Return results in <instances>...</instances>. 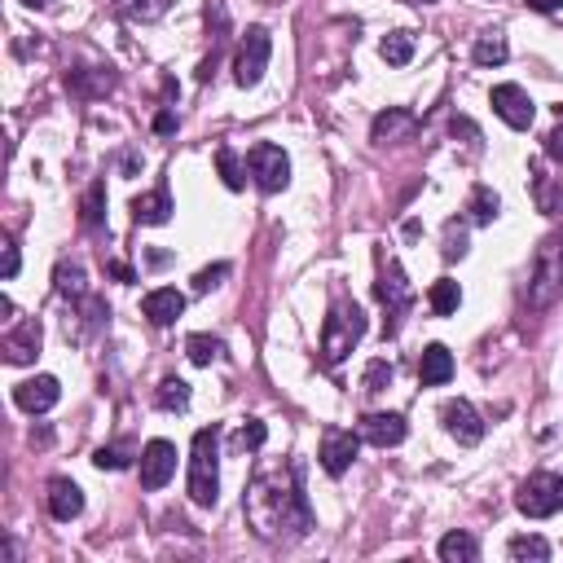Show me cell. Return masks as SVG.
Instances as JSON below:
<instances>
[{"label": "cell", "mask_w": 563, "mask_h": 563, "mask_svg": "<svg viewBox=\"0 0 563 563\" xmlns=\"http://www.w3.org/2000/svg\"><path fill=\"white\" fill-rule=\"evenodd\" d=\"M49 511H53V520H75V515L84 511V493H80V484L75 480H53L49 484Z\"/></svg>", "instance_id": "cell-20"}, {"label": "cell", "mask_w": 563, "mask_h": 563, "mask_svg": "<svg viewBox=\"0 0 563 563\" xmlns=\"http://www.w3.org/2000/svg\"><path fill=\"white\" fill-rule=\"evenodd\" d=\"M388 383H392V366H388V361H370V370H366V392L379 396L383 388H388Z\"/></svg>", "instance_id": "cell-34"}, {"label": "cell", "mask_w": 563, "mask_h": 563, "mask_svg": "<svg viewBox=\"0 0 563 563\" xmlns=\"http://www.w3.org/2000/svg\"><path fill=\"white\" fill-rule=\"evenodd\" d=\"M216 168H220V181H225L229 190H242V185H247V176H242L238 154L229 150V146H220V150H216Z\"/></svg>", "instance_id": "cell-29"}, {"label": "cell", "mask_w": 563, "mask_h": 563, "mask_svg": "<svg viewBox=\"0 0 563 563\" xmlns=\"http://www.w3.org/2000/svg\"><path fill=\"white\" fill-rule=\"evenodd\" d=\"M374 295H379V304L388 308V322H383V335H396V326H401L405 308H410V300H414L410 282H405V273H401V264H396V260H388V264L379 269Z\"/></svg>", "instance_id": "cell-8"}, {"label": "cell", "mask_w": 563, "mask_h": 563, "mask_svg": "<svg viewBox=\"0 0 563 563\" xmlns=\"http://www.w3.org/2000/svg\"><path fill=\"white\" fill-rule=\"evenodd\" d=\"M154 128H159V132H172V128H176V115H172V110H163V115L154 119Z\"/></svg>", "instance_id": "cell-39"}, {"label": "cell", "mask_w": 563, "mask_h": 563, "mask_svg": "<svg viewBox=\"0 0 563 563\" xmlns=\"http://www.w3.org/2000/svg\"><path fill=\"white\" fill-rule=\"evenodd\" d=\"M93 467H97V471H124V467H128V449L102 445V449L93 454Z\"/></svg>", "instance_id": "cell-32"}, {"label": "cell", "mask_w": 563, "mask_h": 563, "mask_svg": "<svg viewBox=\"0 0 563 563\" xmlns=\"http://www.w3.org/2000/svg\"><path fill=\"white\" fill-rule=\"evenodd\" d=\"M528 9H537V14H555V9H563V0H528Z\"/></svg>", "instance_id": "cell-38"}, {"label": "cell", "mask_w": 563, "mask_h": 563, "mask_svg": "<svg viewBox=\"0 0 563 563\" xmlns=\"http://www.w3.org/2000/svg\"><path fill=\"white\" fill-rule=\"evenodd\" d=\"M498 194L489 190V185H476V190H471V220H476V225H493V216H498Z\"/></svg>", "instance_id": "cell-25"}, {"label": "cell", "mask_w": 563, "mask_h": 563, "mask_svg": "<svg viewBox=\"0 0 563 563\" xmlns=\"http://www.w3.org/2000/svg\"><path fill=\"white\" fill-rule=\"evenodd\" d=\"M141 313H146L154 326H172L176 317L185 313V295L176 291V286H159V291H150L146 300H141Z\"/></svg>", "instance_id": "cell-15"}, {"label": "cell", "mask_w": 563, "mask_h": 563, "mask_svg": "<svg viewBox=\"0 0 563 563\" xmlns=\"http://www.w3.org/2000/svg\"><path fill=\"white\" fill-rule=\"evenodd\" d=\"M436 555L445 563H476L480 546H476V537H471V533H445V537H440V546H436Z\"/></svg>", "instance_id": "cell-21"}, {"label": "cell", "mask_w": 563, "mask_h": 563, "mask_svg": "<svg viewBox=\"0 0 563 563\" xmlns=\"http://www.w3.org/2000/svg\"><path fill=\"white\" fill-rule=\"evenodd\" d=\"M18 264H22V256H18V242L9 238V242H5V269H0V273H5V282H9V278H18Z\"/></svg>", "instance_id": "cell-37"}, {"label": "cell", "mask_w": 563, "mask_h": 563, "mask_svg": "<svg viewBox=\"0 0 563 563\" xmlns=\"http://www.w3.org/2000/svg\"><path fill=\"white\" fill-rule=\"evenodd\" d=\"M247 172L256 176V185L264 194H278L291 185V159H286V150L273 146V141H256V146L247 150Z\"/></svg>", "instance_id": "cell-7"}, {"label": "cell", "mask_w": 563, "mask_h": 563, "mask_svg": "<svg viewBox=\"0 0 563 563\" xmlns=\"http://www.w3.org/2000/svg\"><path fill=\"white\" fill-rule=\"evenodd\" d=\"M563 295V238L550 234L542 247H537V260H533V273H528V286H524V304L528 308H550Z\"/></svg>", "instance_id": "cell-4"}, {"label": "cell", "mask_w": 563, "mask_h": 563, "mask_svg": "<svg viewBox=\"0 0 563 563\" xmlns=\"http://www.w3.org/2000/svg\"><path fill=\"white\" fill-rule=\"evenodd\" d=\"M132 220L137 225H168L172 220V198H168V185H159V190L132 198Z\"/></svg>", "instance_id": "cell-19"}, {"label": "cell", "mask_w": 563, "mask_h": 563, "mask_svg": "<svg viewBox=\"0 0 563 563\" xmlns=\"http://www.w3.org/2000/svg\"><path fill=\"white\" fill-rule=\"evenodd\" d=\"M414 5H432V0H414Z\"/></svg>", "instance_id": "cell-42"}, {"label": "cell", "mask_w": 563, "mask_h": 563, "mask_svg": "<svg viewBox=\"0 0 563 563\" xmlns=\"http://www.w3.org/2000/svg\"><path fill=\"white\" fill-rule=\"evenodd\" d=\"M467 256V229L458 225V220H449L445 229V260H462Z\"/></svg>", "instance_id": "cell-33"}, {"label": "cell", "mask_w": 563, "mask_h": 563, "mask_svg": "<svg viewBox=\"0 0 563 563\" xmlns=\"http://www.w3.org/2000/svg\"><path fill=\"white\" fill-rule=\"evenodd\" d=\"M379 58L388 62V66H405V62L414 58V36H410V31H392V36H383Z\"/></svg>", "instance_id": "cell-24"}, {"label": "cell", "mask_w": 563, "mask_h": 563, "mask_svg": "<svg viewBox=\"0 0 563 563\" xmlns=\"http://www.w3.org/2000/svg\"><path fill=\"white\" fill-rule=\"evenodd\" d=\"M154 401H159V410H185V405H190V383L185 379H163Z\"/></svg>", "instance_id": "cell-27"}, {"label": "cell", "mask_w": 563, "mask_h": 563, "mask_svg": "<svg viewBox=\"0 0 563 563\" xmlns=\"http://www.w3.org/2000/svg\"><path fill=\"white\" fill-rule=\"evenodd\" d=\"M440 423H445V432L458 440V445H480L484 440V423L480 414L471 410V401H445L440 405Z\"/></svg>", "instance_id": "cell-12"}, {"label": "cell", "mask_w": 563, "mask_h": 563, "mask_svg": "<svg viewBox=\"0 0 563 563\" xmlns=\"http://www.w3.org/2000/svg\"><path fill=\"white\" fill-rule=\"evenodd\" d=\"M22 5H36V9H40V5H44V0H22Z\"/></svg>", "instance_id": "cell-41"}, {"label": "cell", "mask_w": 563, "mask_h": 563, "mask_svg": "<svg viewBox=\"0 0 563 563\" xmlns=\"http://www.w3.org/2000/svg\"><path fill=\"white\" fill-rule=\"evenodd\" d=\"M489 102H493V110H498L502 124H511L515 132H524L528 124H533V115H537V110H533V97H528L520 84H498Z\"/></svg>", "instance_id": "cell-10"}, {"label": "cell", "mask_w": 563, "mask_h": 563, "mask_svg": "<svg viewBox=\"0 0 563 563\" xmlns=\"http://www.w3.org/2000/svg\"><path fill=\"white\" fill-rule=\"evenodd\" d=\"M361 335H366V313H361V304L348 300V295H335V304H330V313L322 322V361L326 366H339V361L361 344Z\"/></svg>", "instance_id": "cell-3"}, {"label": "cell", "mask_w": 563, "mask_h": 563, "mask_svg": "<svg viewBox=\"0 0 563 563\" xmlns=\"http://www.w3.org/2000/svg\"><path fill=\"white\" fill-rule=\"evenodd\" d=\"M506 555H511L515 563H524V559L546 563V559H550V546L542 542V537H511V546H506Z\"/></svg>", "instance_id": "cell-28"}, {"label": "cell", "mask_w": 563, "mask_h": 563, "mask_svg": "<svg viewBox=\"0 0 563 563\" xmlns=\"http://www.w3.org/2000/svg\"><path fill=\"white\" fill-rule=\"evenodd\" d=\"M58 396H62V383L53 379V374H36V379H27V383H18V388H14L18 410H27V414L53 410V405H58Z\"/></svg>", "instance_id": "cell-13"}, {"label": "cell", "mask_w": 563, "mask_h": 563, "mask_svg": "<svg viewBox=\"0 0 563 563\" xmlns=\"http://www.w3.org/2000/svg\"><path fill=\"white\" fill-rule=\"evenodd\" d=\"M176 476V445L172 440H150L141 449V489H163Z\"/></svg>", "instance_id": "cell-9"}, {"label": "cell", "mask_w": 563, "mask_h": 563, "mask_svg": "<svg viewBox=\"0 0 563 563\" xmlns=\"http://www.w3.org/2000/svg\"><path fill=\"white\" fill-rule=\"evenodd\" d=\"M185 357L194 366H212V361H225L229 352H225V339H216V335H190L185 339Z\"/></svg>", "instance_id": "cell-22"}, {"label": "cell", "mask_w": 563, "mask_h": 563, "mask_svg": "<svg viewBox=\"0 0 563 563\" xmlns=\"http://www.w3.org/2000/svg\"><path fill=\"white\" fill-rule=\"evenodd\" d=\"M264 436H269V427H264V423H247V427H242V432L234 436V449H260Z\"/></svg>", "instance_id": "cell-35"}, {"label": "cell", "mask_w": 563, "mask_h": 563, "mask_svg": "<svg viewBox=\"0 0 563 563\" xmlns=\"http://www.w3.org/2000/svg\"><path fill=\"white\" fill-rule=\"evenodd\" d=\"M110 273H115L119 282H132V269H128V264H110Z\"/></svg>", "instance_id": "cell-40"}, {"label": "cell", "mask_w": 563, "mask_h": 563, "mask_svg": "<svg viewBox=\"0 0 563 563\" xmlns=\"http://www.w3.org/2000/svg\"><path fill=\"white\" fill-rule=\"evenodd\" d=\"M515 506L528 515V520H550V515L563 511V476H550V471H537L520 484L515 493Z\"/></svg>", "instance_id": "cell-6"}, {"label": "cell", "mask_w": 563, "mask_h": 563, "mask_svg": "<svg viewBox=\"0 0 563 563\" xmlns=\"http://www.w3.org/2000/svg\"><path fill=\"white\" fill-rule=\"evenodd\" d=\"M269 58H273V36L264 27H247V36L238 40V53H234V80L238 88H256L269 71Z\"/></svg>", "instance_id": "cell-5"}, {"label": "cell", "mask_w": 563, "mask_h": 563, "mask_svg": "<svg viewBox=\"0 0 563 563\" xmlns=\"http://www.w3.org/2000/svg\"><path fill=\"white\" fill-rule=\"evenodd\" d=\"M80 220H84V229H102L106 225V185L97 181L93 190L84 194V212H80Z\"/></svg>", "instance_id": "cell-26"}, {"label": "cell", "mask_w": 563, "mask_h": 563, "mask_svg": "<svg viewBox=\"0 0 563 563\" xmlns=\"http://www.w3.org/2000/svg\"><path fill=\"white\" fill-rule=\"evenodd\" d=\"M36 352H40V322H18L5 335V361H14V366L36 361Z\"/></svg>", "instance_id": "cell-17"}, {"label": "cell", "mask_w": 563, "mask_h": 563, "mask_svg": "<svg viewBox=\"0 0 563 563\" xmlns=\"http://www.w3.org/2000/svg\"><path fill=\"white\" fill-rule=\"evenodd\" d=\"M476 62H480V66H502V62H506V40L498 36V31L476 40Z\"/></svg>", "instance_id": "cell-30"}, {"label": "cell", "mask_w": 563, "mask_h": 563, "mask_svg": "<svg viewBox=\"0 0 563 563\" xmlns=\"http://www.w3.org/2000/svg\"><path fill=\"white\" fill-rule=\"evenodd\" d=\"M427 304H432V313H436V317L458 313V304H462L458 282H454V278H440V282H432V295H427Z\"/></svg>", "instance_id": "cell-23"}, {"label": "cell", "mask_w": 563, "mask_h": 563, "mask_svg": "<svg viewBox=\"0 0 563 563\" xmlns=\"http://www.w3.org/2000/svg\"><path fill=\"white\" fill-rule=\"evenodd\" d=\"M225 278H229V264H212V269H203V273L194 278V291H198V295H207L212 286H220Z\"/></svg>", "instance_id": "cell-36"}, {"label": "cell", "mask_w": 563, "mask_h": 563, "mask_svg": "<svg viewBox=\"0 0 563 563\" xmlns=\"http://www.w3.org/2000/svg\"><path fill=\"white\" fill-rule=\"evenodd\" d=\"M405 432H410V427H405L401 414H366V418H361V427H357V436L370 440V445H379V449L401 445Z\"/></svg>", "instance_id": "cell-14"}, {"label": "cell", "mask_w": 563, "mask_h": 563, "mask_svg": "<svg viewBox=\"0 0 563 563\" xmlns=\"http://www.w3.org/2000/svg\"><path fill=\"white\" fill-rule=\"evenodd\" d=\"M242 511H247L251 528H256L260 537H269V542H278V537H304L308 528H313V511H308V498H304L300 467L260 476L247 489Z\"/></svg>", "instance_id": "cell-1"}, {"label": "cell", "mask_w": 563, "mask_h": 563, "mask_svg": "<svg viewBox=\"0 0 563 563\" xmlns=\"http://www.w3.org/2000/svg\"><path fill=\"white\" fill-rule=\"evenodd\" d=\"M418 128V119L410 115V110H401V106H388L379 119H374V128H370V141L374 146H388V141H401V137H410V132Z\"/></svg>", "instance_id": "cell-16"}, {"label": "cell", "mask_w": 563, "mask_h": 563, "mask_svg": "<svg viewBox=\"0 0 563 563\" xmlns=\"http://www.w3.org/2000/svg\"><path fill=\"white\" fill-rule=\"evenodd\" d=\"M220 498V427H198L190 449V502L212 511Z\"/></svg>", "instance_id": "cell-2"}, {"label": "cell", "mask_w": 563, "mask_h": 563, "mask_svg": "<svg viewBox=\"0 0 563 563\" xmlns=\"http://www.w3.org/2000/svg\"><path fill=\"white\" fill-rule=\"evenodd\" d=\"M418 379H423V388H445L454 379V352L445 344H432L418 361Z\"/></svg>", "instance_id": "cell-18"}, {"label": "cell", "mask_w": 563, "mask_h": 563, "mask_svg": "<svg viewBox=\"0 0 563 563\" xmlns=\"http://www.w3.org/2000/svg\"><path fill=\"white\" fill-rule=\"evenodd\" d=\"M58 295H71V300H80L84 295V269L80 264H58Z\"/></svg>", "instance_id": "cell-31"}, {"label": "cell", "mask_w": 563, "mask_h": 563, "mask_svg": "<svg viewBox=\"0 0 563 563\" xmlns=\"http://www.w3.org/2000/svg\"><path fill=\"white\" fill-rule=\"evenodd\" d=\"M357 449H361L357 432L326 427V432H322V467H326V476H344V471L352 467V458H357Z\"/></svg>", "instance_id": "cell-11"}]
</instances>
